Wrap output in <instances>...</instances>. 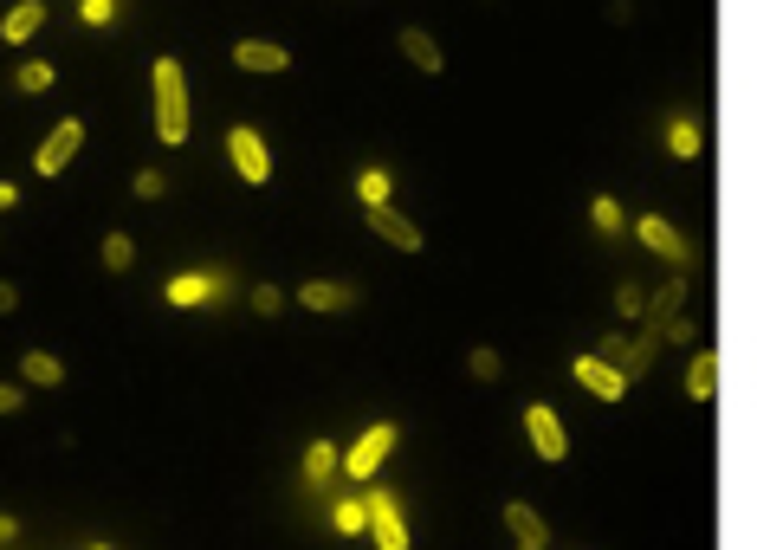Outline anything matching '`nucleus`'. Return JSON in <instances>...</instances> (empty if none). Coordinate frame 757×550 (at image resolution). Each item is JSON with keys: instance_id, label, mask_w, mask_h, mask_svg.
<instances>
[{"instance_id": "nucleus-34", "label": "nucleus", "mask_w": 757, "mask_h": 550, "mask_svg": "<svg viewBox=\"0 0 757 550\" xmlns=\"http://www.w3.org/2000/svg\"><path fill=\"white\" fill-rule=\"evenodd\" d=\"M13 201H20V188H13V182H0V214H7Z\"/></svg>"}, {"instance_id": "nucleus-17", "label": "nucleus", "mask_w": 757, "mask_h": 550, "mask_svg": "<svg viewBox=\"0 0 757 550\" xmlns=\"http://www.w3.org/2000/svg\"><path fill=\"white\" fill-rule=\"evenodd\" d=\"M712 389H719V356L699 350L693 369H686V395H693V402H712Z\"/></svg>"}, {"instance_id": "nucleus-35", "label": "nucleus", "mask_w": 757, "mask_h": 550, "mask_svg": "<svg viewBox=\"0 0 757 550\" xmlns=\"http://www.w3.org/2000/svg\"><path fill=\"white\" fill-rule=\"evenodd\" d=\"M525 550H544V544H525Z\"/></svg>"}, {"instance_id": "nucleus-4", "label": "nucleus", "mask_w": 757, "mask_h": 550, "mask_svg": "<svg viewBox=\"0 0 757 550\" xmlns=\"http://www.w3.org/2000/svg\"><path fill=\"white\" fill-rule=\"evenodd\" d=\"M78 149H85V123L65 117V123H52V136L33 149V169H39V175H65V162H72Z\"/></svg>"}, {"instance_id": "nucleus-19", "label": "nucleus", "mask_w": 757, "mask_h": 550, "mask_svg": "<svg viewBox=\"0 0 757 550\" xmlns=\"http://www.w3.org/2000/svg\"><path fill=\"white\" fill-rule=\"evenodd\" d=\"M136 266V240L130 233H104V272H130Z\"/></svg>"}, {"instance_id": "nucleus-27", "label": "nucleus", "mask_w": 757, "mask_h": 550, "mask_svg": "<svg viewBox=\"0 0 757 550\" xmlns=\"http://www.w3.org/2000/svg\"><path fill=\"white\" fill-rule=\"evenodd\" d=\"M253 311H259V318H279V311H285V292H279V285H253Z\"/></svg>"}, {"instance_id": "nucleus-9", "label": "nucleus", "mask_w": 757, "mask_h": 550, "mask_svg": "<svg viewBox=\"0 0 757 550\" xmlns=\"http://www.w3.org/2000/svg\"><path fill=\"white\" fill-rule=\"evenodd\" d=\"M576 382H583L596 402H622L628 395V376L615 363H602V356H576Z\"/></svg>"}, {"instance_id": "nucleus-6", "label": "nucleus", "mask_w": 757, "mask_h": 550, "mask_svg": "<svg viewBox=\"0 0 757 550\" xmlns=\"http://www.w3.org/2000/svg\"><path fill=\"white\" fill-rule=\"evenodd\" d=\"M363 525L376 531V550H408V525H402V512H395L389 492H369L363 499Z\"/></svg>"}, {"instance_id": "nucleus-20", "label": "nucleus", "mask_w": 757, "mask_h": 550, "mask_svg": "<svg viewBox=\"0 0 757 550\" xmlns=\"http://www.w3.org/2000/svg\"><path fill=\"white\" fill-rule=\"evenodd\" d=\"M589 220H596V227L609 233V240L628 227V214H622V201H615V195H596V201H589Z\"/></svg>"}, {"instance_id": "nucleus-1", "label": "nucleus", "mask_w": 757, "mask_h": 550, "mask_svg": "<svg viewBox=\"0 0 757 550\" xmlns=\"http://www.w3.org/2000/svg\"><path fill=\"white\" fill-rule=\"evenodd\" d=\"M156 136L162 143H188V78L182 59H156Z\"/></svg>"}, {"instance_id": "nucleus-26", "label": "nucleus", "mask_w": 757, "mask_h": 550, "mask_svg": "<svg viewBox=\"0 0 757 550\" xmlns=\"http://www.w3.org/2000/svg\"><path fill=\"white\" fill-rule=\"evenodd\" d=\"M130 188H136L143 201H162V195H169V175H162V169H136V175H130Z\"/></svg>"}, {"instance_id": "nucleus-28", "label": "nucleus", "mask_w": 757, "mask_h": 550, "mask_svg": "<svg viewBox=\"0 0 757 550\" xmlns=\"http://www.w3.org/2000/svg\"><path fill=\"white\" fill-rule=\"evenodd\" d=\"M78 20H85V26H110V20H117V0H78Z\"/></svg>"}, {"instance_id": "nucleus-2", "label": "nucleus", "mask_w": 757, "mask_h": 550, "mask_svg": "<svg viewBox=\"0 0 757 550\" xmlns=\"http://www.w3.org/2000/svg\"><path fill=\"white\" fill-rule=\"evenodd\" d=\"M635 233H641V246L660 259H673V272H699V246H686L680 233H673V220H660V214H641L635 220Z\"/></svg>"}, {"instance_id": "nucleus-33", "label": "nucleus", "mask_w": 757, "mask_h": 550, "mask_svg": "<svg viewBox=\"0 0 757 550\" xmlns=\"http://www.w3.org/2000/svg\"><path fill=\"white\" fill-rule=\"evenodd\" d=\"M13 538H20V525H13V518L0 512V544H13Z\"/></svg>"}, {"instance_id": "nucleus-13", "label": "nucleus", "mask_w": 757, "mask_h": 550, "mask_svg": "<svg viewBox=\"0 0 757 550\" xmlns=\"http://www.w3.org/2000/svg\"><path fill=\"white\" fill-rule=\"evenodd\" d=\"M39 26H46V0H13L7 20H0V39H7V46H26Z\"/></svg>"}, {"instance_id": "nucleus-5", "label": "nucleus", "mask_w": 757, "mask_h": 550, "mask_svg": "<svg viewBox=\"0 0 757 550\" xmlns=\"http://www.w3.org/2000/svg\"><path fill=\"white\" fill-rule=\"evenodd\" d=\"M525 434H531V447H538V460H550V466H557L563 453H570L563 415H557V408H544V402H531V408H525Z\"/></svg>"}, {"instance_id": "nucleus-7", "label": "nucleus", "mask_w": 757, "mask_h": 550, "mask_svg": "<svg viewBox=\"0 0 757 550\" xmlns=\"http://www.w3.org/2000/svg\"><path fill=\"white\" fill-rule=\"evenodd\" d=\"M389 447H395V428H389V421H376V428H369V434H363V440L350 447V460H343L337 473H350V479H369V473H376L382 460H389Z\"/></svg>"}, {"instance_id": "nucleus-29", "label": "nucleus", "mask_w": 757, "mask_h": 550, "mask_svg": "<svg viewBox=\"0 0 757 550\" xmlns=\"http://www.w3.org/2000/svg\"><path fill=\"white\" fill-rule=\"evenodd\" d=\"M641 305H648V292H641V285L628 279L622 292H615V311H622V318H641Z\"/></svg>"}, {"instance_id": "nucleus-16", "label": "nucleus", "mask_w": 757, "mask_h": 550, "mask_svg": "<svg viewBox=\"0 0 757 550\" xmlns=\"http://www.w3.org/2000/svg\"><path fill=\"white\" fill-rule=\"evenodd\" d=\"M20 382L59 389V382H65V363H59V356H46V350H26V356H20Z\"/></svg>"}, {"instance_id": "nucleus-31", "label": "nucleus", "mask_w": 757, "mask_h": 550, "mask_svg": "<svg viewBox=\"0 0 757 550\" xmlns=\"http://www.w3.org/2000/svg\"><path fill=\"white\" fill-rule=\"evenodd\" d=\"M20 402H26L20 382H0V415H20Z\"/></svg>"}, {"instance_id": "nucleus-32", "label": "nucleus", "mask_w": 757, "mask_h": 550, "mask_svg": "<svg viewBox=\"0 0 757 550\" xmlns=\"http://www.w3.org/2000/svg\"><path fill=\"white\" fill-rule=\"evenodd\" d=\"M13 305H20V292H13V285H7V279H0V318H7V311H13Z\"/></svg>"}, {"instance_id": "nucleus-3", "label": "nucleus", "mask_w": 757, "mask_h": 550, "mask_svg": "<svg viewBox=\"0 0 757 550\" xmlns=\"http://www.w3.org/2000/svg\"><path fill=\"white\" fill-rule=\"evenodd\" d=\"M227 156H233V169H240L246 188H266L272 182V156H266V143H259V130L233 123V130H227Z\"/></svg>"}, {"instance_id": "nucleus-14", "label": "nucleus", "mask_w": 757, "mask_h": 550, "mask_svg": "<svg viewBox=\"0 0 757 550\" xmlns=\"http://www.w3.org/2000/svg\"><path fill=\"white\" fill-rule=\"evenodd\" d=\"M686 285H693V272H673V279L660 285V292L648 298V305H641V311H648V324H667V318H680V311H686Z\"/></svg>"}, {"instance_id": "nucleus-22", "label": "nucleus", "mask_w": 757, "mask_h": 550, "mask_svg": "<svg viewBox=\"0 0 757 550\" xmlns=\"http://www.w3.org/2000/svg\"><path fill=\"white\" fill-rule=\"evenodd\" d=\"M208 292H214V279H195V272H182V279H169V305H201Z\"/></svg>"}, {"instance_id": "nucleus-8", "label": "nucleus", "mask_w": 757, "mask_h": 550, "mask_svg": "<svg viewBox=\"0 0 757 550\" xmlns=\"http://www.w3.org/2000/svg\"><path fill=\"white\" fill-rule=\"evenodd\" d=\"M369 227H376L389 246H402V253H421V246H428V233H421L402 208H389V201H376V208H369Z\"/></svg>"}, {"instance_id": "nucleus-12", "label": "nucleus", "mask_w": 757, "mask_h": 550, "mask_svg": "<svg viewBox=\"0 0 757 550\" xmlns=\"http://www.w3.org/2000/svg\"><path fill=\"white\" fill-rule=\"evenodd\" d=\"M233 65H240V72H259V78H272V72H285V46H272V39H240V46H233Z\"/></svg>"}, {"instance_id": "nucleus-21", "label": "nucleus", "mask_w": 757, "mask_h": 550, "mask_svg": "<svg viewBox=\"0 0 757 550\" xmlns=\"http://www.w3.org/2000/svg\"><path fill=\"white\" fill-rule=\"evenodd\" d=\"M466 376H473V382H499V376H505V356H499V350H486V343H479V350L466 356Z\"/></svg>"}, {"instance_id": "nucleus-18", "label": "nucleus", "mask_w": 757, "mask_h": 550, "mask_svg": "<svg viewBox=\"0 0 757 550\" xmlns=\"http://www.w3.org/2000/svg\"><path fill=\"white\" fill-rule=\"evenodd\" d=\"M337 466H343V453L330 447V440H311V453H305V479H311V486H330Z\"/></svg>"}, {"instance_id": "nucleus-11", "label": "nucleus", "mask_w": 757, "mask_h": 550, "mask_svg": "<svg viewBox=\"0 0 757 550\" xmlns=\"http://www.w3.org/2000/svg\"><path fill=\"white\" fill-rule=\"evenodd\" d=\"M356 298H363V292L343 285V279H305V285H298V305H305V311H350Z\"/></svg>"}, {"instance_id": "nucleus-23", "label": "nucleus", "mask_w": 757, "mask_h": 550, "mask_svg": "<svg viewBox=\"0 0 757 550\" xmlns=\"http://www.w3.org/2000/svg\"><path fill=\"white\" fill-rule=\"evenodd\" d=\"M52 78H59V72H52L46 59H26L20 72H13V85H20V91H52Z\"/></svg>"}, {"instance_id": "nucleus-25", "label": "nucleus", "mask_w": 757, "mask_h": 550, "mask_svg": "<svg viewBox=\"0 0 757 550\" xmlns=\"http://www.w3.org/2000/svg\"><path fill=\"white\" fill-rule=\"evenodd\" d=\"M356 195H363V208L389 201V175H382V169H363V175H356Z\"/></svg>"}, {"instance_id": "nucleus-15", "label": "nucleus", "mask_w": 757, "mask_h": 550, "mask_svg": "<svg viewBox=\"0 0 757 550\" xmlns=\"http://www.w3.org/2000/svg\"><path fill=\"white\" fill-rule=\"evenodd\" d=\"M505 531H512V550H525V544H544L550 538V531H544V518L538 512H531V505H505Z\"/></svg>"}, {"instance_id": "nucleus-24", "label": "nucleus", "mask_w": 757, "mask_h": 550, "mask_svg": "<svg viewBox=\"0 0 757 550\" xmlns=\"http://www.w3.org/2000/svg\"><path fill=\"white\" fill-rule=\"evenodd\" d=\"M667 143H673V156H699V123L693 117H673Z\"/></svg>"}, {"instance_id": "nucleus-30", "label": "nucleus", "mask_w": 757, "mask_h": 550, "mask_svg": "<svg viewBox=\"0 0 757 550\" xmlns=\"http://www.w3.org/2000/svg\"><path fill=\"white\" fill-rule=\"evenodd\" d=\"M330 525H337V531H363V505H356V499H343L337 512H330Z\"/></svg>"}, {"instance_id": "nucleus-10", "label": "nucleus", "mask_w": 757, "mask_h": 550, "mask_svg": "<svg viewBox=\"0 0 757 550\" xmlns=\"http://www.w3.org/2000/svg\"><path fill=\"white\" fill-rule=\"evenodd\" d=\"M395 46H402V59L415 65L421 78H440V72H447V59H440L434 33H421V26H402V33H395Z\"/></svg>"}]
</instances>
